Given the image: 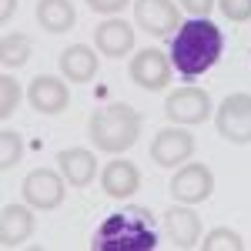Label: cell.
<instances>
[{"label": "cell", "mask_w": 251, "mask_h": 251, "mask_svg": "<svg viewBox=\"0 0 251 251\" xmlns=\"http://www.w3.org/2000/svg\"><path fill=\"white\" fill-rule=\"evenodd\" d=\"M134 20L151 37H171L181 27L177 3H171V0H134Z\"/></svg>", "instance_id": "8992f818"}, {"label": "cell", "mask_w": 251, "mask_h": 251, "mask_svg": "<svg viewBox=\"0 0 251 251\" xmlns=\"http://www.w3.org/2000/svg\"><path fill=\"white\" fill-rule=\"evenodd\" d=\"M37 24L47 34H67L77 24V10L71 0H37Z\"/></svg>", "instance_id": "ac0fdd59"}, {"label": "cell", "mask_w": 251, "mask_h": 251, "mask_svg": "<svg viewBox=\"0 0 251 251\" xmlns=\"http://www.w3.org/2000/svg\"><path fill=\"white\" fill-rule=\"evenodd\" d=\"M60 161V174L67 177V184H74V188H84V184H91L97 174V157L87 151V148H67V151H60L57 154Z\"/></svg>", "instance_id": "2e32d148"}, {"label": "cell", "mask_w": 251, "mask_h": 251, "mask_svg": "<svg viewBox=\"0 0 251 251\" xmlns=\"http://www.w3.org/2000/svg\"><path fill=\"white\" fill-rule=\"evenodd\" d=\"M157 245V228L148 208H124L100 221L94 231V251H151Z\"/></svg>", "instance_id": "7a4b0ae2"}, {"label": "cell", "mask_w": 251, "mask_h": 251, "mask_svg": "<svg viewBox=\"0 0 251 251\" xmlns=\"http://www.w3.org/2000/svg\"><path fill=\"white\" fill-rule=\"evenodd\" d=\"M14 10H17V0H0V20H3V24H10Z\"/></svg>", "instance_id": "484cf974"}, {"label": "cell", "mask_w": 251, "mask_h": 251, "mask_svg": "<svg viewBox=\"0 0 251 251\" xmlns=\"http://www.w3.org/2000/svg\"><path fill=\"white\" fill-rule=\"evenodd\" d=\"M228 20H251V0H218Z\"/></svg>", "instance_id": "603a6c76"}, {"label": "cell", "mask_w": 251, "mask_h": 251, "mask_svg": "<svg viewBox=\"0 0 251 251\" xmlns=\"http://www.w3.org/2000/svg\"><path fill=\"white\" fill-rule=\"evenodd\" d=\"M97 50H91L87 44H71L64 54H60V71L64 77L74 80V84H87L97 74Z\"/></svg>", "instance_id": "e0dca14e"}, {"label": "cell", "mask_w": 251, "mask_h": 251, "mask_svg": "<svg viewBox=\"0 0 251 251\" xmlns=\"http://www.w3.org/2000/svg\"><path fill=\"white\" fill-rule=\"evenodd\" d=\"M27 100H30V107L40 111V114H60V111H67V104H71V91H67L64 80L50 77V74H40V77L30 80Z\"/></svg>", "instance_id": "7c38bea8"}, {"label": "cell", "mask_w": 251, "mask_h": 251, "mask_svg": "<svg viewBox=\"0 0 251 251\" xmlns=\"http://www.w3.org/2000/svg\"><path fill=\"white\" fill-rule=\"evenodd\" d=\"M87 134L91 144L104 154H121L127 151L141 134V114H137L131 104H107L91 114L87 121Z\"/></svg>", "instance_id": "3957f363"}, {"label": "cell", "mask_w": 251, "mask_h": 251, "mask_svg": "<svg viewBox=\"0 0 251 251\" xmlns=\"http://www.w3.org/2000/svg\"><path fill=\"white\" fill-rule=\"evenodd\" d=\"M94 47L104 57H124V54L134 50V27L121 17L100 20L94 27Z\"/></svg>", "instance_id": "8fae6325"}, {"label": "cell", "mask_w": 251, "mask_h": 251, "mask_svg": "<svg viewBox=\"0 0 251 251\" xmlns=\"http://www.w3.org/2000/svg\"><path fill=\"white\" fill-rule=\"evenodd\" d=\"M100 188H104L107 198L124 201V198H131V194L141 188V171H137L131 161H111V164L100 171Z\"/></svg>", "instance_id": "9a60e30c"}, {"label": "cell", "mask_w": 251, "mask_h": 251, "mask_svg": "<svg viewBox=\"0 0 251 251\" xmlns=\"http://www.w3.org/2000/svg\"><path fill=\"white\" fill-rule=\"evenodd\" d=\"M164 228H168V238L177 248H194L198 238H201V218L184 204H171L164 211Z\"/></svg>", "instance_id": "4fadbf2b"}, {"label": "cell", "mask_w": 251, "mask_h": 251, "mask_svg": "<svg viewBox=\"0 0 251 251\" xmlns=\"http://www.w3.org/2000/svg\"><path fill=\"white\" fill-rule=\"evenodd\" d=\"M34 234V214H30V204H7L0 211V245L3 248H17L27 238Z\"/></svg>", "instance_id": "5bb4252c"}, {"label": "cell", "mask_w": 251, "mask_h": 251, "mask_svg": "<svg viewBox=\"0 0 251 251\" xmlns=\"http://www.w3.org/2000/svg\"><path fill=\"white\" fill-rule=\"evenodd\" d=\"M201 248L204 251H245V241H241V234L231 231V228H214V231L201 241Z\"/></svg>", "instance_id": "44dd1931"}, {"label": "cell", "mask_w": 251, "mask_h": 251, "mask_svg": "<svg viewBox=\"0 0 251 251\" xmlns=\"http://www.w3.org/2000/svg\"><path fill=\"white\" fill-rule=\"evenodd\" d=\"M194 154V137L184 127H164L151 141V161L157 168H177Z\"/></svg>", "instance_id": "ba28073f"}, {"label": "cell", "mask_w": 251, "mask_h": 251, "mask_svg": "<svg viewBox=\"0 0 251 251\" xmlns=\"http://www.w3.org/2000/svg\"><path fill=\"white\" fill-rule=\"evenodd\" d=\"M20 161H24V137L17 131H10V127H3L0 131V168L10 171Z\"/></svg>", "instance_id": "ffe728a7"}, {"label": "cell", "mask_w": 251, "mask_h": 251, "mask_svg": "<svg viewBox=\"0 0 251 251\" xmlns=\"http://www.w3.org/2000/svg\"><path fill=\"white\" fill-rule=\"evenodd\" d=\"M131 0H87V7L97 10V14H117V10H124Z\"/></svg>", "instance_id": "cb8c5ba5"}, {"label": "cell", "mask_w": 251, "mask_h": 251, "mask_svg": "<svg viewBox=\"0 0 251 251\" xmlns=\"http://www.w3.org/2000/svg\"><path fill=\"white\" fill-rule=\"evenodd\" d=\"M221 50H225V34H221V27L211 24L208 17H191L174 30L171 64L184 80H194L198 74H204L208 67L218 64Z\"/></svg>", "instance_id": "6da1fadb"}, {"label": "cell", "mask_w": 251, "mask_h": 251, "mask_svg": "<svg viewBox=\"0 0 251 251\" xmlns=\"http://www.w3.org/2000/svg\"><path fill=\"white\" fill-rule=\"evenodd\" d=\"M20 97H24L20 94V84L10 77V74H3V77H0V117H3V121H10V114L20 107Z\"/></svg>", "instance_id": "7402d4cb"}, {"label": "cell", "mask_w": 251, "mask_h": 251, "mask_svg": "<svg viewBox=\"0 0 251 251\" xmlns=\"http://www.w3.org/2000/svg\"><path fill=\"white\" fill-rule=\"evenodd\" d=\"M218 134L231 144H251V94H231L218 107Z\"/></svg>", "instance_id": "277c9868"}, {"label": "cell", "mask_w": 251, "mask_h": 251, "mask_svg": "<svg viewBox=\"0 0 251 251\" xmlns=\"http://www.w3.org/2000/svg\"><path fill=\"white\" fill-rule=\"evenodd\" d=\"M211 191H214V174L204 164H184L171 177V194L184 204H201L211 198Z\"/></svg>", "instance_id": "30bf717a"}, {"label": "cell", "mask_w": 251, "mask_h": 251, "mask_svg": "<svg viewBox=\"0 0 251 251\" xmlns=\"http://www.w3.org/2000/svg\"><path fill=\"white\" fill-rule=\"evenodd\" d=\"M127 74H131V80H134L137 87H144V91H161V87L171 80V60H168L164 50L148 47V50L134 54Z\"/></svg>", "instance_id": "9c48e42d"}, {"label": "cell", "mask_w": 251, "mask_h": 251, "mask_svg": "<svg viewBox=\"0 0 251 251\" xmlns=\"http://www.w3.org/2000/svg\"><path fill=\"white\" fill-rule=\"evenodd\" d=\"M30 57V37L27 34H7L0 40V64L3 67H24Z\"/></svg>", "instance_id": "d6986e66"}, {"label": "cell", "mask_w": 251, "mask_h": 251, "mask_svg": "<svg viewBox=\"0 0 251 251\" xmlns=\"http://www.w3.org/2000/svg\"><path fill=\"white\" fill-rule=\"evenodd\" d=\"M181 7L191 14V17H208L214 7V0H181Z\"/></svg>", "instance_id": "d4e9b609"}, {"label": "cell", "mask_w": 251, "mask_h": 251, "mask_svg": "<svg viewBox=\"0 0 251 251\" xmlns=\"http://www.w3.org/2000/svg\"><path fill=\"white\" fill-rule=\"evenodd\" d=\"M64 181L67 177H60L57 171H50V168H37V171H30L24 177V201L34 208V211H54L64 204Z\"/></svg>", "instance_id": "5b68a950"}, {"label": "cell", "mask_w": 251, "mask_h": 251, "mask_svg": "<svg viewBox=\"0 0 251 251\" xmlns=\"http://www.w3.org/2000/svg\"><path fill=\"white\" fill-rule=\"evenodd\" d=\"M164 114L174 124H204L211 117V97L201 87H181L164 100Z\"/></svg>", "instance_id": "52a82bcc"}]
</instances>
